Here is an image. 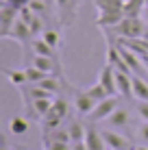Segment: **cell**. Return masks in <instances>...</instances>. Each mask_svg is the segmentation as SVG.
I'll return each instance as SVG.
<instances>
[{
  "label": "cell",
  "instance_id": "11",
  "mask_svg": "<svg viewBox=\"0 0 148 150\" xmlns=\"http://www.w3.org/2000/svg\"><path fill=\"white\" fill-rule=\"evenodd\" d=\"M107 122H109L111 128H126L131 124V113L126 109H122V107H118V109L107 117Z\"/></svg>",
  "mask_w": 148,
  "mask_h": 150
},
{
  "label": "cell",
  "instance_id": "5",
  "mask_svg": "<svg viewBox=\"0 0 148 150\" xmlns=\"http://www.w3.org/2000/svg\"><path fill=\"white\" fill-rule=\"evenodd\" d=\"M98 105V102L94 100V98H91L87 91L85 89H76L74 91V109L79 111V115H87V113H91L94 111V107Z\"/></svg>",
  "mask_w": 148,
  "mask_h": 150
},
{
  "label": "cell",
  "instance_id": "30",
  "mask_svg": "<svg viewBox=\"0 0 148 150\" xmlns=\"http://www.w3.org/2000/svg\"><path fill=\"white\" fill-rule=\"evenodd\" d=\"M142 61H144V65H146V70H148V54H146V57H144Z\"/></svg>",
  "mask_w": 148,
  "mask_h": 150
},
{
  "label": "cell",
  "instance_id": "26",
  "mask_svg": "<svg viewBox=\"0 0 148 150\" xmlns=\"http://www.w3.org/2000/svg\"><path fill=\"white\" fill-rule=\"evenodd\" d=\"M44 150H72L70 142H44Z\"/></svg>",
  "mask_w": 148,
  "mask_h": 150
},
{
  "label": "cell",
  "instance_id": "13",
  "mask_svg": "<svg viewBox=\"0 0 148 150\" xmlns=\"http://www.w3.org/2000/svg\"><path fill=\"white\" fill-rule=\"evenodd\" d=\"M35 85H39V87H44L46 91H50V94H55L57 96L59 91H61V85H63V76H55V74H48V76H44L39 83H35Z\"/></svg>",
  "mask_w": 148,
  "mask_h": 150
},
{
  "label": "cell",
  "instance_id": "8",
  "mask_svg": "<svg viewBox=\"0 0 148 150\" xmlns=\"http://www.w3.org/2000/svg\"><path fill=\"white\" fill-rule=\"evenodd\" d=\"M55 4H57V9H59L61 24H63V26L72 24V20H74V13H76V7H79V2H76V0H55Z\"/></svg>",
  "mask_w": 148,
  "mask_h": 150
},
{
  "label": "cell",
  "instance_id": "15",
  "mask_svg": "<svg viewBox=\"0 0 148 150\" xmlns=\"http://www.w3.org/2000/svg\"><path fill=\"white\" fill-rule=\"evenodd\" d=\"M133 98L135 100H148V83L140 79V74H133Z\"/></svg>",
  "mask_w": 148,
  "mask_h": 150
},
{
  "label": "cell",
  "instance_id": "23",
  "mask_svg": "<svg viewBox=\"0 0 148 150\" xmlns=\"http://www.w3.org/2000/svg\"><path fill=\"white\" fill-rule=\"evenodd\" d=\"M48 4H50V2H42V0H30L28 7L33 9V11H35V13H37L39 18H42L44 22H46V20H48Z\"/></svg>",
  "mask_w": 148,
  "mask_h": 150
},
{
  "label": "cell",
  "instance_id": "9",
  "mask_svg": "<svg viewBox=\"0 0 148 150\" xmlns=\"http://www.w3.org/2000/svg\"><path fill=\"white\" fill-rule=\"evenodd\" d=\"M115 85H118V94L124 98H133V74L115 70Z\"/></svg>",
  "mask_w": 148,
  "mask_h": 150
},
{
  "label": "cell",
  "instance_id": "3",
  "mask_svg": "<svg viewBox=\"0 0 148 150\" xmlns=\"http://www.w3.org/2000/svg\"><path fill=\"white\" fill-rule=\"evenodd\" d=\"M4 39H13V41H18V44H22V46H28V44H33L35 33L22 18H18V22L13 24V28L9 30V35Z\"/></svg>",
  "mask_w": 148,
  "mask_h": 150
},
{
  "label": "cell",
  "instance_id": "6",
  "mask_svg": "<svg viewBox=\"0 0 148 150\" xmlns=\"http://www.w3.org/2000/svg\"><path fill=\"white\" fill-rule=\"evenodd\" d=\"M103 137H105L109 150H133L135 148L133 144H131V139H126L124 135H120V133H115V131H103Z\"/></svg>",
  "mask_w": 148,
  "mask_h": 150
},
{
  "label": "cell",
  "instance_id": "33",
  "mask_svg": "<svg viewBox=\"0 0 148 150\" xmlns=\"http://www.w3.org/2000/svg\"><path fill=\"white\" fill-rule=\"evenodd\" d=\"M13 150H26V148H24V146H18V148H13Z\"/></svg>",
  "mask_w": 148,
  "mask_h": 150
},
{
  "label": "cell",
  "instance_id": "32",
  "mask_svg": "<svg viewBox=\"0 0 148 150\" xmlns=\"http://www.w3.org/2000/svg\"><path fill=\"white\" fill-rule=\"evenodd\" d=\"M144 15H146V24H148V7L144 9Z\"/></svg>",
  "mask_w": 148,
  "mask_h": 150
},
{
  "label": "cell",
  "instance_id": "14",
  "mask_svg": "<svg viewBox=\"0 0 148 150\" xmlns=\"http://www.w3.org/2000/svg\"><path fill=\"white\" fill-rule=\"evenodd\" d=\"M68 133H70V142L72 144H79V142H85V133H87V128L83 126L81 122H76V120H72L68 124Z\"/></svg>",
  "mask_w": 148,
  "mask_h": 150
},
{
  "label": "cell",
  "instance_id": "28",
  "mask_svg": "<svg viewBox=\"0 0 148 150\" xmlns=\"http://www.w3.org/2000/svg\"><path fill=\"white\" fill-rule=\"evenodd\" d=\"M72 150H87L85 142H79V144H72Z\"/></svg>",
  "mask_w": 148,
  "mask_h": 150
},
{
  "label": "cell",
  "instance_id": "7",
  "mask_svg": "<svg viewBox=\"0 0 148 150\" xmlns=\"http://www.w3.org/2000/svg\"><path fill=\"white\" fill-rule=\"evenodd\" d=\"M98 83L105 87L107 91H109V96H118V85H115V68L109 63L103 65V70H100L98 74Z\"/></svg>",
  "mask_w": 148,
  "mask_h": 150
},
{
  "label": "cell",
  "instance_id": "10",
  "mask_svg": "<svg viewBox=\"0 0 148 150\" xmlns=\"http://www.w3.org/2000/svg\"><path fill=\"white\" fill-rule=\"evenodd\" d=\"M85 146H87V150H109L105 137H103V131H96V128H87V133H85Z\"/></svg>",
  "mask_w": 148,
  "mask_h": 150
},
{
  "label": "cell",
  "instance_id": "24",
  "mask_svg": "<svg viewBox=\"0 0 148 150\" xmlns=\"http://www.w3.org/2000/svg\"><path fill=\"white\" fill-rule=\"evenodd\" d=\"M24 72H26V76H28V83H39L44 79V76H48L44 70H39V68H35V65H28V68H24Z\"/></svg>",
  "mask_w": 148,
  "mask_h": 150
},
{
  "label": "cell",
  "instance_id": "34",
  "mask_svg": "<svg viewBox=\"0 0 148 150\" xmlns=\"http://www.w3.org/2000/svg\"><path fill=\"white\" fill-rule=\"evenodd\" d=\"M42 2H50V0H42Z\"/></svg>",
  "mask_w": 148,
  "mask_h": 150
},
{
  "label": "cell",
  "instance_id": "18",
  "mask_svg": "<svg viewBox=\"0 0 148 150\" xmlns=\"http://www.w3.org/2000/svg\"><path fill=\"white\" fill-rule=\"evenodd\" d=\"M44 142H70L68 128H52V131H44ZM72 144V142H70Z\"/></svg>",
  "mask_w": 148,
  "mask_h": 150
},
{
  "label": "cell",
  "instance_id": "12",
  "mask_svg": "<svg viewBox=\"0 0 148 150\" xmlns=\"http://www.w3.org/2000/svg\"><path fill=\"white\" fill-rule=\"evenodd\" d=\"M98 13H124V0H94Z\"/></svg>",
  "mask_w": 148,
  "mask_h": 150
},
{
  "label": "cell",
  "instance_id": "17",
  "mask_svg": "<svg viewBox=\"0 0 148 150\" xmlns=\"http://www.w3.org/2000/svg\"><path fill=\"white\" fill-rule=\"evenodd\" d=\"M2 74L9 79V83H13V85H18V87H24L28 83V76H26L24 70H9V68H4Z\"/></svg>",
  "mask_w": 148,
  "mask_h": 150
},
{
  "label": "cell",
  "instance_id": "35",
  "mask_svg": "<svg viewBox=\"0 0 148 150\" xmlns=\"http://www.w3.org/2000/svg\"><path fill=\"white\" fill-rule=\"evenodd\" d=\"M146 7H148V0H146Z\"/></svg>",
  "mask_w": 148,
  "mask_h": 150
},
{
  "label": "cell",
  "instance_id": "21",
  "mask_svg": "<svg viewBox=\"0 0 148 150\" xmlns=\"http://www.w3.org/2000/svg\"><path fill=\"white\" fill-rule=\"evenodd\" d=\"M85 91H87V94H89L91 98H94L96 102H100V100H105V98H109V91H107V89H105L103 85H100L98 81H96V83H94L91 87H87Z\"/></svg>",
  "mask_w": 148,
  "mask_h": 150
},
{
  "label": "cell",
  "instance_id": "16",
  "mask_svg": "<svg viewBox=\"0 0 148 150\" xmlns=\"http://www.w3.org/2000/svg\"><path fill=\"white\" fill-rule=\"evenodd\" d=\"M52 102H55V98H37V100H33V105H30V111H35L39 117H44V115L50 113Z\"/></svg>",
  "mask_w": 148,
  "mask_h": 150
},
{
  "label": "cell",
  "instance_id": "29",
  "mask_svg": "<svg viewBox=\"0 0 148 150\" xmlns=\"http://www.w3.org/2000/svg\"><path fill=\"white\" fill-rule=\"evenodd\" d=\"M133 150H148V146H146V144H142V146H135Z\"/></svg>",
  "mask_w": 148,
  "mask_h": 150
},
{
  "label": "cell",
  "instance_id": "22",
  "mask_svg": "<svg viewBox=\"0 0 148 150\" xmlns=\"http://www.w3.org/2000/svg\"><path fill=\"white\" fill-rule=\"evenodd\" d=\"M50 113H55V115H59L61 120H65V117H68V102H65L63 98H55Z\"/></svg>",
  "mask_w": 148,
  "mask_h": 150
},
{
  "label": "cell",
  "instance_id": "19",
  "mask_svg": "<svg viewBox=\"0 0 148 150\" xmlns=\"http://www.w3.org/2000/svg\"><path fill=\"white\" fill-rule=\"evenodd\" d=\"M42 37L48 41L52 48H61V44H63V39H61V33H59V28H46L44 33H42Z\"/></svg>",
  "mask_w": 148,
  "mask_h": 150
},
{
  "label": "cell",
  "instance_id": "27",
  "mask_svg": "<svg viewBox=\"0 0 148 150\" xmlns=\"http://www.w3.org/2000/svg\"><path fill=\"white\" fill-rule=\"evenodd\" d=\"M135 111H137V115H140L142 120H146V122H148V100H137Z\"/></svg>",
  "mask_w": 148,
  "mask_h": 150
},
{
  "label": "cell",
  "instance_id": "20",
  "mask_svg": "<svg viewBox=\"0 0 148 150\" xmlns=\"http://www.w3.org/2000/svg\"><path fill=\"white\" fill-rule=\"evenodd\" d=\"M9 128H11L13 135H24V133L28 131V122L24 120L22 115H15V117H11V122H9Z\"/></svg>",
  "mask_w": 148,
  "mask_h": 150
},
{
  "label": "cell",
  "instance_id": "4",
  "mask_svg": "<svg viewBox=\"0 0 148 150\" xmlns=\"http://www.w3.org/2000/svg\"><path fill=\"white\" fill-rule=\"evenodd\" d=\"M33 65L39 70H44L46 74H55V76H63V68L59 63V57H42L35 54L33 57Z\"/></svg>",
  "mask_w": 148,
  "mask_h": 150
},
{
  "label": "cell",
  "instance_id": "31",
  "mask_svg": "<svg viewBox=\"0 0 148 150\" xmlns=\"http://www.w3.org/2000/svg\"><path fill=\"white\" fill-rule=\"evenodd\" d=\"M142 39H146V41H148V26H146V30H144V37H142Z\"/></svg>",
  "mask_w": 148,
  "mask_h": 150
},
{
  "label": "cell",
  "instance_id": "2",
  "mask_svg": "<svg viewBox=\"0 0 148 150\" xmlns=\"http://www.w3.org/2000/svg\"><path fill=\"white\" fill-rule=\"evenodd\" d=\"M120 107V100L115 96H109V98H105V100H100L98 105L94 107V111L91 113H87L85 115V120L87 122H91V124H96V122H103V120H107V117L111 115L115 109Z\"/></svg>",
  "mask_w": 148,
  "mask_h": 150
},
{
  "label": "cell",
  "instance_id": "25",
  "mask_svg": "<svg viewBox=\"0 0 148 150\" xmlns=\"http://www.w3.org/2000/svg\"><path fill=\"white\" fill-rule=\"evenodd\" d=\"M135 133H137V139L148 146V122H146V120H142L140 124H137V131H135Z\"/></svg>",
  "mask_w": 148,
  "mask_h": 150
},
{
  "label": "cell",
  "instance_id": "1",
  "mask_svg": "<svg viewBox=\"0 0 148 150\" xmlns=\"http://www.w3.org/2000/svg\"><path fill=\"white\" fill-rule=\"evenodd\" d=\"M146 26L148 24H144L142 18H129V15H124L118 26L109 28L107 33H113L115 37H122V39H142Z\"/></svg>",
  "mask_w": 148,
  "mask_h": 150
}]
</instances>
